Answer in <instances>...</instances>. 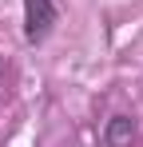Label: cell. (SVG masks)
<instances>
[{
	"mask_svg": "<svg viewBox=\"0 0 143 147\" xmlns=\"http://www.w3.org/2000/svg\"><path fill=\"white\" fill-rule=\"evenodd\" d=\"M56 20H60V12H56L52 0H24V36L32 44H40L48 32L56 28Z\"/></svg>",
	"mask_w": 143,
	"mask_h": 147,
	"instance_id": "6da1fadb",
	"label": "cell"
},
{
	"mask_svg": "<svg viewBox=\"0 0 143 147\" xmlns=\"http://www.w3.org/2000/svg\"><path fill=\"white\" fill-rule=\"evenodd\" d=\"M131 139H135L131 115H111L107 127H103V143H107V147H131Z\"/></svg>",
	"mask_w": 143,
	"mask_h": 147,
	"instance_id": "7a4b0ae2",
	"label": "cell"
},
{
	"mask_svg": "<svg viewBox=\"0 0 143 147\" xmlns=\"http://www.w3.org/2000/svg\"><path fill=\"white\" fill-rule=\"evenodd\" d=\"M0 76H4V60H0Z\"/></svg>",
	"mask_w": 143,
	"mask_h": 147,
	"instance_id": "3957f363",
	"label": "cell"
}]
</instances>
